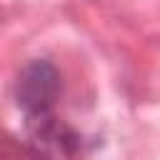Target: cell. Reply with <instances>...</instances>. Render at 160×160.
<instances>
[{"mask_svg":"<svg viewBox=\"0 0 160 160\" xmlns=\"http://www.w3.org/2000/svg\"><path fill=\"white\" fill-rule=\"evenodd\" d=\"M60 98V72L48 60H32L22 68L15 82L18 108L25 112L30 125H48Z\"/></svg>","mask_w":160,"mask_h":160,"instance_id":"obj_1","label":"cell"}]
</instances>
